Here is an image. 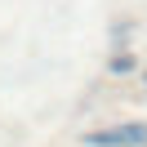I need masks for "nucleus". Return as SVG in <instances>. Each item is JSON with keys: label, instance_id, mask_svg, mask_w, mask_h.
Wrapping results in <instances>:
<instances>
[{"label": "nucleus", "instance_id": "1", "mask_svg": "<svg viewBox=\"0 0 147 147\" xmlns=\"http://www.w3.org/2000/svg\"><path fill=\"white\" fill-rule=\"evenodd\" d=\"M89 147H143L147 143V125L134 120V125H116V129H98V134H85Z\"/></svg>", "mask_w": 147, "mask_h": 147}]
</instances>
